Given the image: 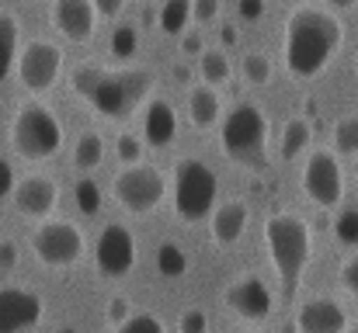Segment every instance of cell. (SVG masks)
Here are the masks:
<instances>
[{
  "mask_svg": "<svg viewBox=\"0 0 358 333\" xmlns=\"http://www.w3.org/2000/svg\"><path fill=\"white\" fill-rule=\"evenodd\" d=\"M264 243L268 253L275 260V271L282 278L285 299H296V288L303 285L310 253H313V236L306 219H299L296 212H278L264 222Z\"/></svg>",
  "mask_w": 358,
  "mask_h": 333,
  "instance_id": "3957f363",
  "label": "cell"
},
{
  "mask_svg": "<svg viewBox=\"0 0 358 333\" xmlns=\"http://www.w3.org/2000/svg\"><path fill=\"white\" fill-rule=\"evenodd\" d=\"M157 271H160L164 278H181V274L188 271V253H185L174 239L160 243V250H157Z\"/></svg>",
  "mask_w": 358,
  "mask_h": 333,
  "instance_id": "d4e9b609",
  "label": "cell"
},
{
  "mask_svg": "<svg viewBox=\"0 0 358 333\" xmlns=\"http://www.w3.org/2000/svg\"><path fill=\"white\" fill-rule=\"evenodd\" d=\"M334 236L341 246H358V209H341L334 219Z\"/></svg>",
  "mask_w": 358,
  "mask_h": 333,
  "instance_id": "f546056e",
  "label": "cell"
},
{
  "mask_svg": "<svg viewBox=\"0 0 358 333\" xmlns=\"http://www.w3.org/2000/svg\"><path fill=\"white\" fill-rule=\"evenodd\" d=\"M115 333H167V330H164V323L153 313H129L115 327Z\"/></svg>",
  "mask_w": 358,
  "mask_h": 333,
  "instance_id": "4dcf8cb0",
  "label": "cell"
},
{
  "mask_svg": "<svg viewBox=\"0 0 358 333\" xmlns=\"http://www.w3.org/2000/svg\"><path fill=\"white\" fill-rule=\"evenodd\" d=\"M209 216H213V239H216L220 246L240 243V236L247 232V219H250V212H247L243 202H223V205L213 209Z\"/></svg>",
  "mask_w": 358,
  "mask_h": 333,
  "instance_id": "ac0fdd59",
  "label": "cell"
},
{
  "mask_svg": "<svg viewBox=\"0 0 358 333\" xmlns=\"http://www.w3.org/2000/svg\"><path fill=\"white\" fill-rule=\"evenodd\" d=\"M157 21H160L164 35H181L192 24V0H164Z\"/></svg>",
  "mask_w": 358,
  "mask_h": 333,
  "instance_id": "603a6c76",
  "label": "cell"
},
{
  "mask_svg": "<svg viewBox=\"0 0 358 333\" xmlns=\"http://www.w3.org/2000/svg\"><path fill=\"white\" fill-rule=\"evenodd\" d=\"M14 264H17V243L0 239V271H10Z\"/></svg>",
  "mask_w": 358,
  "mask_h": 333,
  "instance_id": "f35d334b",
  "label": "cell"
},
{
  "mask_svg": "<svg viewBox=\"0 0 358 333\" xmlns=\"http://www.w3.org/2000/svg\"><path fill=\"white\" fill-rule=\"evenodd\" d=\"M52 28L66 42H91L98 28V10L91 0H52Z\"/></svg>",
  "mask_w": 358,
  "mask_h": 333,
  "instance_id": "9a60e30c",
  "label": "cell"
},
{
  "mask_svg": "<svg viewBox=\"0 0 358 333\" xmlns=\"http://www.w3.org/2000/svg\"><path fill=\"white\" fill-rule=\"evenodd\" d=\"M220 146L234 163H261L268 146V114L257 105H237L220 125Z\"/></svg>",
  "mask_w": 358,
  "mask_h": 333,
  "instance_id": "8992f818",
  "label": "cell"
},
{
  "mask_svg": "<svg viewBox=\"0 0 358 333\" xmlns=\"http://www.w3.org/2000/svg\"><path fill=\"white\" fill-rule=\"evenodd\" d=\"M220 0H192V21H199V24H209V21H216L220 17Z\"/></svg>",
  "mask_w": 358,
  "mask_h": 333,
  "instance_id": "836d02e7",
  "label": "cell"
},
{
  "mask_svg": "<svg viewBox=\"0 0 358 333\" xmlns=\"http://www.w3.org/2000/svg\"><path fill=\"white\" fill-rule=\"evenodd\" d=\"M17 42H21V24L10 10H0V84L10 77L14 59H17Z\"/></svg>",
  "mask_w": 358,
  "mask_h": 333,
  "instance_id": "ffe728a7",
  "label": "cell"
},
{
  "mask_svg": "<svg viewBox=\"0 0 358 333\" xmlns=\"http://www.w3.org/2000/svg\"><path fill=\"white\" fill-rule=\"evenodd\" d=\"M91 3H94L98 17H119L125 10V0H91Z\"/></svg>",
  "mask_w": 358,
  "mask_h": 333,
  "instance_id": "74e56055",
  "label": "cell"
},
{
  "mask_svg": "<svg viewBox=\"0 0 358 333\" xmlns=\"http://www.w3.org/2000/svg\"><path fill=\"white\" fill-rule=\"evenodd\" d=\"M327 7H338V10H348V7H355L358 0H324Z\"/></svg>",
  "mask_w": 358,
  "mask_h": 333,
  "instance_id": "7bdbcfd3",
  "label": "cell"
},
{
  "mask_svg": "<svg viewBox=\"0 0 358 333\" xmlns=\"http://www.w3.org/2000/svg\"><path fill=\"white\" fill-rule=\"evenodd\" d=\"M94 264L105 278H122L136 267V236L129 225L108 222L94 243Z\"/></svg>",
  "mask_w": 358,
  "mask_h": 333,
  "instance_id": "8fae6325",
  "label": "cell"
},
{
  "mask_svg": "<svg viewBox=\"0 0 358 333\" xmlns=\"http://www.w3.org/2000/svg\"><path fill=\"white\" fill-rule=\"evenodd\" d=\"M240 17L243 21H257L261 14H264V0H240Z\"/></svg>",
  "mask_w": 358,
  "mask_h": 333,
  "instance_id": "ab89813d",
  "label": "cell"
},
{
  "mask_svg": "<svg viewBox=\"0 0 358 333\" xmlns=\"http://www.w3.org/2000/svg\"><path fill=\"white\" fill-rule=\"evenodd\" d=\"M178 330L181 333H209V316L202 309H185L181 320H178Z\"/></svg>",
  "mask_w": 358,
  "mask_h": 333,
  "instance_id": "d6a6232c",
  "label": "cell"
},
{
  "mask_svg": "<svg viewBox=\"0 0 358 333\" xmlns=\"http://www.w3.org/2000/svg\"><path fill=\"white\" fill-rule=\"evenodd\" d=\"M129 306H132V302H129L125 295H112V299H108V313H105V316H108L112 327H119L122 320L129 316Z\"/></svg>",
  "mask_w": 358,
  "mask_h": 333,
  "instance_id": "8d00e7d4",
  "label": "cell"
},
{
  "mask_svg": "<svg viewBox=\"0 0 358 333\" xmlns=\"http://www.w3.org/2000/svg\"><path fill=\"white\" fill-rule=\"evenodd\" d=\"M216 195H220V181H216L209 163H202L195 156H181L174 163V212H178V219H209Z\"/></svg>",
  "mask_w": 358,
  "mask_h": 333,
  "instance_id": "5b68a950",
  "label": "cell"
},
{
  "mask_svg": "<svg viewBox=\"0 0 358 333\" xmlns=\"http://www.w3.org/2000/svg\"><path fill=\"white\" fill-rule=\"evenodd\" d=\"M355 177H358V163H355Z\"/></svg>",
  "mask_w": 358,
  "mask_h": 333,
  "instance_id": "7dc6e473",
  "label": "cell"
},
{
  "mask_svg": "<svg viewBox=\"0 0 358 333\" xmlns=\"http://www.w3.org/2000/svg\"><path fill=\"white\" fill-rule=\"evenodd\" d=\"M178 38H181V52H185V56H199V52L206 49V38H202L199 28H185Z\"/></svg>",
  "mask_w": 358,
  "mask_h": 333,
  "instance_id": "e575fe53",
  "label": "cell"
},
{
  "mask_svg": "<svg viewBox=\"0 0 358 333\" xmlns=\"http://www.w3.org/2000/svg\"><path fill=\"white\" fill-rule=\"evenodd\" d=\"M42 320V299L28 288H0V333H24Z\"/></svg>",
  "mask_w": 358,
  "mask_h": 333,
  "instance_id": "5bb4252c",
  "label": "cell"
},
{
  "mask_svg": "<svg viewBox=\"0 0 358 333\" xmlns=\"http://www.w3.org/2000/svg\"><path fill=\"white\" fill-rule=\"evenodd\" d=\"M174 135H178V114L171 108V101L150 98L143 108V142L153 149H167Z\"/></svg>",
  "mask_w": 358,
  "mask_h": 333,
  "instance_id": "e0dca14e",
  "label": "cell"
},
{
  "mask_svg": "<svg viewBox=\"0 0 358 333\" xmlns=\"http://www.w3.org/2000/svg\"><path fill=\"white\" fill-rule=\"evenodd\" d=\"M240 73H243L247 84L264 87V84L271 80V59H268L264 52H247V56L240 59Z\"/></svg>",
  "mask_w": 358,
  "mask_h": 333,
  "instance_id": "4316f807",
  "label": "cell"
},
{
  "mask_svg": "<svg viewBox=\"0 0 358 333\" xmlns=\"http://www.w3.org/2000/svg\"><path fill=\"white\" fill-rule=\"evenodd\" d=\"M143 149H146V142L139 135H132V132H122L119 139H115V156H119L122 167L143 163Z\"/></svg>",
  "mask_w": 358,
  "mask_h": 333,
  "instance_id": "f1b7e54d",
  "label": "cell"
},
{
  "mask_svg": "<svg viewBox=\"0 0 358 333\" xmlns=\"http://www.w3.org/2000/svg\"><path fill=\"white\" fill-rule=\"evenodd\" d=\"M188 118H192L195 128H213L223 118V101H220L213 84L192 87V94H188Z\"/></svg>",
  "mask_w": 358,
  "mask_h": 333,
  "instance_id": "d6986e66",
  "label": "cell"
},
{
  "mask_svg": "<svg viewBox=\"0 0 358 333\" xmlns=\"http://www.w3.org/2000/svg\"><path fill=\"white\" fill-rule=\"evenodd\" d=\"M73 198H77V205H80L84 216H94V212L101 209V188H98L91 177H84V181L73 188Z\"/></svg>",
  "mask_w": 358,
  "mask_h": 333,
  "instance_id": "1f68e13d",
  "label": "cell"
},
{
  "mask_svg": "<svg viewBox=\"0 0 358 333\" xmlns=\"http://www.w3.org/2000/svg\"><path fill=\"white\" fill-rule=\"evenodd\" d=\"M56 333H77V330H73V327H59Z\"/></svg>",
  "mask_w": 358,
  "mask_h": 333,
  "instance_id": "ee69618b",
  "label": "cell"
},
{
  "mask_svg": "<svg viewBox=\"0 0 358 333\" xmlns=\"http://www.w3.org/2000/svg\"><path fill=\"white\" fill-rule=\"evenodd\" d=\"M101 160H105V139L94 128L80 132L77 142H73V167L77 170H94V167H101Z\"/></svg>",
  "mask_w": 358,
  "mask_h": 333,
  "instance_id": "44dd1931",
  "label": "cell"
},
{
  "mask_svg": "<svg viewBox=\"0 0 358 333\" xmlns=\"http://www.w3.org/2000/svg\"><path fill=\"white\" fill-rule=\"evenodd\" d=\"M345 45V24L324 7H296L285 17V66L292 77H320Z\"/></svg>",
  "mask_w": 358,
  "mask_h": 333,
  "instance_id": "6da1fadb",
  "label": "cell"
},
{
  "mask_svg": "<svg viewBox=\"0 0 358 333\" xmlns=\"http://www.w3.org/2000/svg\"><path fill=\"white\" fill-rule=\"evenodd\" d=\"M171 77H174V84H188V80H192V70H188L185 63H174V70H171Z\"/></svg>",
  "mask_w": 358,
  "mask_h": 333,
  "instance_id": "b9f144b4",
  "label": "cell"
},
{
  "mask_svg": "<svg viewBox=\"0 0 358 333\" xmlns=\"http://www.w3.org/2000/svg\"><path fill=\"white\" fill-rule=\"evenodd\" d=\"M341 285H345V292L358 295V253L341 264Z\"/></svg>",
  "mask_w": 358,
  "mask_h": 333,
  "instance_id": "d590c367",
  "label": "cell"
},
{
  "mask_svg": "<svg viewBox=\"0 0 358 333\" xmlns=\"http://www.w3.org/2000/svg\"><path fill=\"white\" fill-rule=\"evenodd\" d=\"M345 333H358V323H352V327H345Z\"/></svg>",
  "mask_w": 358,
  "mask_h": 333,
  "instance_id": "f6af8a7d",
  "label": "cell"
},
{
  "mask_svg": "<svg viewBox=\"0 0 358 333\" xmlns=\"http://www.w3.org/2000/svg\"><path fill=\"white\" fill-rule=\"evenodd\" d=\"M112 195L119 202L122 212L129 216H146L153 212L164 195H167V181L157 167H143V163H132L115 174V184H112Z\"/></svg>",
  "mask_w": 358,
  "mask_h": 333,
  "instance_id": "52a82bcc",
  "label": "cell"
},
{
  "mask_svg": "<svg viewBox=\"0 0 358 333\" xmlns=\"http://www.w3.org/2000/svg\"><path fill=\"white\" fill-rule=\"evenodd\" d=\"M17 63V77L21 84L31 91V94H42L49 91L59 73H63V49L56 42H45V38H35L21 49V56L14 59Z\"/></svg>",
  "mask_w": 358,
  "mask_h": 333,
  "instance_id": "30bf717a",
  "label": "cell"
},
{
  "mask_svg": "<svg viewBox=\"0 0 358 333\" xmlns=\"http://www.w3.org/2000/svg\"><path fill=\"white\" fill-rule=\"evenodd\" d=\"M355 66H358V49H355Z\"/></svg>",
  "mask_w": 358,
  "mask_h": 333,
  "instance_id": "bcb514c9",
  "label": "cell"
},
{
  "mask_svg": "<svg viewBox=\"0 0 358 333\" xmlns=\"http://www.w3.org/2000/svg\"><path fill=\"white\" fill-rule=\"evenodd\" d=\"M10 198H14V209L24 219H49L59 205V188L45 174H28L24 181H14Z\"/></svg>",
  "mask_w": 358,
  "mask_h": 333,
  "instance_id": "7c38bea8",
  "label": "cell"
},
{
  "mask_svg": "<svg viewBox=\"0 0 358 333\" xmlns=\"http://www.w3.org/2000/svg\"><path fill=\"white\" fill-rule=\"evenodd\" d=\"M31 250H35V260L45 267H70L84 257V232L73 222L63 219L42 222L31 232Z\"/></svg>",
  "mask_w": 358,
  "mask_h": 333,
  "instance_id": "9c48e42d",
  "label": "cell"
},
{
  "mask_svg": "<svg viewBox=\"0 0 358 333\" xmlns=\"http://www.w3.org/2000/svg\"><path fill=\"white\" fill-rule=\"evenodd\" d=\"M10 188H14V167L7 160H0V198H7Z\"/></svg>",
  "mask_w": 358,
  "mask_h": 333,
  "instance_id": "60d3db41",
  "label": "cell"
},
{
  "mask_svg": "<svg viewBox=\"0 0 358 333\" xmlns=\"http://www.w3.org/2000/svg\"><path fill=\"white\" fill-rule=\"evenodd\" d=\"M73 91L98 111L101 118L122 121L129 114H136V108L146 101L150 91V77L139 70H80L73 77Z\"/></svg>",
  "mask_w": 358,
  "mask_h": 333,
  "instance_id": "7a4b0ae2",
  "label": "cell"
},
{
  "mask_svg": "<svg viewBox=\"0 0 358 333\" xmlns=\"http://www.w3.org/2000/svg\"><path fill=\"white\" fill-rule=\"evenodd\" d=\"M10 146L21 160H49L63 146V121L42 101H24L10 118Z\"/></svg>",
  "mask_w": 358,
  "mask_h": 333,
  "instance_id": "277c9868",
  "label": "cell"
},
{
  "mask_svg": "<svg viewBox=\"0 0 358 333\" xmlns=\"http://www.w3.org/2000/svg\"><path fill=\"white\" fill-rule=\"evenodd\" d=\"M199 73H202L206 84L216 87V84H227L234 77V63L223 49H202L199 52Z\"/></svg>",
  "mask_w": 358,
  "mask_h": 333,
  "instance_id": "7402d4cb",
  "label": "cell"
},
{
  "mask_svg": "<svg viewBox=\"0 0 358 333\" xmlns=\"http://www.w3.org/2000/svg\"><path fill=\"white\" fill-rule=\"evenodd\" d=\"M334 146H338V153L358 156V114H348L334 125Z\"/></svg>",
  "mask_w": 358,
  "mask_h": 333,
  "instance_id": "83f0119b",
  "label": "cell"
},
{
  "mask_svg": "<svg viewBox=\"0 0 358 333\" xmlns=\"http://www.w3.org/2000/svg\"><path fill=\"white\" fill-rule=\"evenodd\" d=\"M296 327H299V333H345L348 313L334 299H310L299 306Z\"/></svg>",
  "mask_w": 358,
  "mask_h": 333,
  "instance_id": "2e32d148",
  "label": "cell"
},
{
  "mask_svg": "<svg viewBox=\"0 0 358 333\" xmlns=\"http://www.w3.org/2000/svg\"><path fill=\"white\" fill-rule=\"evenodd\" d=\"M310 146V121L306 118H289L282 132V160H296Z\"/></svg>",
  "mask_w": 358,
  "mask_h": 333,
  "instance_id": "cb8c5ba5",
  "label": "cell"
},
{
  "mask_svg": "<svg viewBox=\"0 0 358 333\" xmlns=\"http://www.w3.org/2000/svg\"><path fill=\"white\" fill-rule=\"evenodd\" d=\"M303 195L317 209H338L345 202V174L331 149H313L303 163Z\"/></svg>",
  "mask_w": 358,
  "mask_h": 333,
  "instance_id": "ba28073f",
  "label": "cell"
},
{
  "mask_svg": "<svg viewBox=\"0 0 358 333\" xmlns=\"http://www.w3.org/2000/svg\"><path fill=\"white\" fill-rule=\"evenodd\" d=\"M136 49H139V28L136 24H115L112 28V42H108V52L115 56V59H132L136 56Z\"/></svg>",
  "mask_w": 358,
  "mask_h": 333,
  "instance_id": "484cf974",
  "label": "cell"
},
{
  "mask_svg": "<svg viewBox=\"0 0 358 333\" xmlns=\"http://www.w3.org/2000/svg\"><path fill=\"white\" fill-rule=\"evenodd\" d=\"M227 306H230V313H237L240 320L261 323V320L271 316L275 295H271V288H268L261 278L247 274V278H240V281H234V285L227 288Z\"/></svg>",
  "mask_w": 358,
  "mask_h": 333,
  "instance_id": "4fadbf2b",
  "label": "cell"
}]
</instances>
